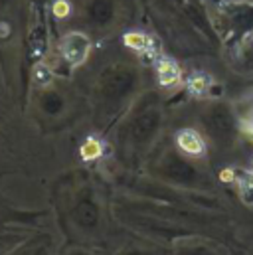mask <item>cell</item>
I'll return each instance as SVG.
<instances>
[{
  "label": "cell",
  "mask_w": 253,
  "mask_h": 255,
  "mask_svg": "<svg viewBox=\"0 0 253 255\" xmlns=\"http://www.w3.org/2000/svg\"><path fill=\"white\" fill-rule=\"evenodd\" d=\"M115 255H162V252H158L154 248H148V246L132 244V246H125L123 250H119Z\"/></svg>",
  "instance_id": "14"
},
{
  "label": "cell",
  "mask_w": 253,
  "mask_h": 255,
  "mask_svg": "<svg viewBox=\"0 0 253 255\" xmlns=\"http://www.w3.org/2000/svg\"><path fill=\"white\" fill-rule=\"evenodd\" d=\"M32 79H34V85L38 89H44V87H50L52 81H54V73L48 65L44 64H36L32 69Z\"/></svg>",
  "instance_id": "12"
},
{
  "label": "cell",
  "mask_w": 253,
  "mask_h": 255,
  "mask_svg": "<svg viewBox=\"0 0 253 255\" xmlns=\"http://www.w3.org/2000/svg\"><path fill=\"white\" fill-rule=\"evenodd\" d=\"M142 77L140 71L130 64L117 62L107 65L95 81L93 99L95 115L101 125H107L115 117L128 111V107L140 97Z\"/></svg>",
  "instance_id": "2"
},
{
  "label": "cell",
  "mask_w": 253,
  "mask_h": 255,
  "mask_svg": "<svg viewBox=\"0 0 253 255\" xmlns=\"http://www.w3.org/2000/svg\"><path fill=\"white\" fill-rule=\"evenodd\" d=\"M200 127L208 142L222 150L234 148L244 132L238 107L226 101L206 103L200 111Z\"/></svg>",
  "instance_id": "5"
},
{
  "label": "cell",
  "mask_w": 253,
  "mask_h": 255,
  "mask_svg": "<svg viewBox=\"0 0 253 255\" xmlns=\"http://www.w3.org/2000/svg\"><path fill=\"white\" fill-rule=\"evenodd\" d=\"M174 146L178 150H182L186 156L190 158H204L206 156V150H208V138L204 136L202 130L198 128H180L174 136Z\"/></svg>",
  "instance_id": "8"
},
{
  "label": "cell",
  "mask_w": 253,
  "mask_h": 255,
  "mask_svg": "<svg viewBox=\"0 0 253 255\" xmlns=\"http://www.w3.org/2000/svg\"><path fill=\"white\" fill-rule=\"evenodd\" d=\"M150 172L158 180L186 190H206L210 180L196 158L186 156L176 146H168L160 150L150 162Z\"/></svg>",
  "instance_id": "4"
},
{
  "label": "cell",
  "mask_w": 253,
  "mask_h": 255,
  "mask_svg": "<svg viewBox=\"0 0 253 255\" xmlns=\"http://www.w3.org/2000/svg\"><path fill=\"white\" fill-rule=\"evenodd\" d=\"M6 255H60L58 254V242L52 234H38L26 242H22L18 248Z\"/></svg>",
  "instance_id": "10"
},
{
  "label": "cell",
  "mask_w": 253,
  "mask_h": 255,
  "mask_svg": "<svg viewBox=\"0 0 253 255\" xmlns=\"http://www.w3.org/2000/svg\"><path fill=\"white\" fill-rule=\"evenodd\" d=\"M54 8H56V16H67V14H69V6H67V2H62V0H60Z\"/></svg>",
  "instance_id": "16"
},
{
  "label": "cell",
  "mask_w": 253,
  "mask_h": 255,
  "mask_svg": "<svg viewBox=\"0 0 253 255\" xmlns=\"http://www.w3.org/2000/svg\"><path fill=\"white\" fill-rule=\"evenodd\" d=\"M62 255H93V252L87 250V248H83V246H73V248H69V250Z\"/></svg>",
  "instance_id": "15"
},
{
  "label": "cell",
  "mask_w": 253,
  "mask_h": 255,
  "mask_svg": "<svg viewBox=\"0 0 253 255\" xmlns=\"http://www.w3.org/2000/svg\"><path fill=\"white\" fill-rule=\"evenodd\" d=\"M63 222L67 232L79 242H97L105 232V210L97 188L79 182L63 200Z\"/></svg>",
  "instance_id": "3"
},
{
  "label": "cell",
  "mask_w": 253,
  "mask_h": 255,
  "mask_svg": "<svg viewBox=\"0 0 253 255\" xmlns=\"http://www.w3.org/2000/svg\"><path fill=\"white\" fill-rule=\"evenodd\" d=\"M238 107V113H240V119H242V125L244 130L252 132L253 134V95H250L248 99H244Z\"/></svg>",
  "instance_id": "13"
},
{
  "label": "cell",
  "mask_w": 253,
  "mask_h": 255,
  "mask_svg": "<svg viewBox=\"0 0 253 255\" xmlns=\"http://www.w3.org/2000/svg\"><path fill=\"white\" fill-rule=\"evenodd\" d=\"M85 16L91 24L105 28L109 26L117 16L115 0H89L85 6Z\"/></svg>",
  "instance_id": "11"
},
{
  "label": "cell",
  "mask_w": 253,
  "mask_h": 255,
  "mask_svg": "<svg viewBox=\"0 0 253 255\" xmlns=\"http://www.w3.org/2000/svg\"><path fill=\"white\" fill-rule=\"evenodd\" d=\"M172 255H230V252L212 240L188 236L174 242Z\"/></svg>",
  "instance_id": "7"
},
{
  "label": "cell",
  "mask_w": 253,
  "mask_h": 255,
  "mask_svg": "<svg viewBox=\"0 0 253 255\" xmlns=\"http://www.w3.org/2000/svg\"><path fill=\"white\" fill-rule=\"evenodd\" d=\"M36 105L40 109V113L48 119H58L60 115L65 113L67 107V99L60 89H56L54 85L38 89V97H36Z\"/></svg>",
  "instance_id": "9"
},
{
  "label": "cell",
  "mask_w": 253,
  "mask_h": 255,
  "mask_svg": "<svg viewBox=\"0 0 253 255\" xmlns=\"http://www.w3.org/2000/svg\"><path fill=\"white\" fill-rule=\"evenodd\" d=\"M91 48H93V44H91L89 36L85 32L73 30V32H67L60 42V58L69 69H75L89 60Z\"/></svg>",
  "instance_id": "6"
},
{
  "label": "cell",
  "mask_w": 253,
  "mask_h": 255,
  "mask_svg": "<svg viewBox=\"0 0 253 255\" xmlns=\"http://www.w3.org/2000/svg\"><path fill=\"white\" fill-rule=\"evenodd\" d=\"M164 127V107L154 93L140 95L119 123L115 142L125 164H138L156 144Z\"/></svg>",
  "instance_id": "1"
}]
</instances>
